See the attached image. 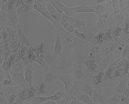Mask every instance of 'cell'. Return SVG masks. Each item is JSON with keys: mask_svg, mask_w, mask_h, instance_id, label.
<instances>
[{"mask_svg": "<svg viewBox=\"0 0 129 104\" xmlns=\"http://www.w3.org/2000/svg\"><path fill=\"white\" fill-rule=\"evenodd\" d=\"M62 42L64 50L72 52L79 49L81 46L87 43L86 41L77 37L74 34L67 32L62 39Z\"/></svg>", "mask_w": 129, "mask_h": 104, "instance_id": "obj_1", "label": "cell"}, {"mask_svg": "<svg viewBox=\"0 0 129 104\" xmlns=\"http://www.w3.org/2000/svg\"><path fill=\"white\" fill-rule=\"evenodd\" d=\"M98 20L96 24L93 27L92 30H102L105 29H111L112 27H115V21L112 18L113 14L111 12H107L104 14H98Z\"/></svg>", "mask_w": 129, "mask_h": 104, "instance_id": "obj_2", "label": "cell"}, {"mask_svg": "<svg viewBox=\"0 0 129 104\" xmlns=\"http://www.w3.org/2000/svg\"><path fill=\"white\" fill-rule=\"evenodd\" d=\"M45 6L50 13L52 19L56 26V28L57 29V30H59L60 31L64 30V28L60 24L63 14L58 12V11L54 8V7L50 2L47 3Z\"/></svg>", "mask_w": 129, "mask_h": 104, "instance_id": "obj_3", "label": "cell"}, {"mask_svg": "<svg viewBox=\"0 0 129 104\" xmlns=\"http://www.w3.org/2000/svg\"><path fill=\"white\" fill-rule=\"evenodd\" d=\"M36 92L35 88L33 86H27L24 88H20L18 98L16 101V104H22L25 100L31 99L35 97V93Z\"/></svg>", "mask_w": 129, "mask_h": 104, "instance_id": "obj_4", "label": "cell"}, {"mask_svg": "<svg viewBox=\"0 0 129 104\" xmlns=\"http://www.w3.org/2000/svg\"><path fill=\"white\" fill-rule=\"evenodd\" d=\"M120 43L117 42L106 43L101 45L100 58L102 59L107 56L114 53V51L120 45Z\"/></svg>", "mask_w": 129, "mask_h": 104, "instance_id": "obj_5", "label": "cell"}, {"mask_svg": "<svg viewBox=\"0 0 129 104\" xmlns=\"http://www.w3.org/2000/svg\"><path fill=\"white\" fill-rule=\"evenodd\" d=\"M50 3L60 14L63 15H66L71 17L78 18L77 16V14L69 10V7H67L60 2L56 0H50Z\"/></svg>", "mask_w": 129, "mask_h": 104, "instance_id": "obj_6", "label": "cell"}, {"mask_svg": "<svg viewBox=\"0 0 129 104\" xmlns=\"http://www.w3.org/2000/svg\"><path fill=\"white\" fill-rule=\"evenodd\" d=\"M67 22L72 24L74 25L75 28L78 30H79L82 27H84L85 28L87 27L86 23L83 20H81L78 18L71 17L66 15H63L60 24Z\"/></svg>", "mask_w": 129, "mask_h": 104, "instance_id": "obj_7", "label": "cell"}, {"mask_svg": "<svg viewBox=\"0 0 129 104\" xmlns=\"http://www.w3.org/2000/svg\"><path fill=\"white\" fill-rule=\"evenodd\" d=\"M73 63L72 59L63 58L61 59L60 63L58 64L55 70L57 73H59L61 75H63L67 72L69 68L73 66Z\"/></svg>", "mask_w": 129, "mask_h": 104, "instance_id": "obj_8", "label": "cell"}, {"mask_svg": "<svg viewBox=\"0 0 129 104\" xmlns=\"http://www.w3.org/2000/svg\"><path fill=\"white\" fill-rule=\"evenodd\" d=\"M33 5H34V9L36 10L39 14H41L43 17H44L45 18H46L47 20L50 21L51 23L53 24L55 27L56 28V26L55 23L52 19L50 13L46 8L45 5L39 3L37 1V0L35 1V3Z\"/></svg>", "mask_w": 129, "mask_h": 104, "instance_id": "obj_9", "label": "cell"}, {"mask_svg": "<svg viewBox=\"0 0 129 104\" xmlns=\"http://www.w3.org/2000/svg\"><path fill=\"white\" fill-rule=\"evenodd\" d=\"M42 55L43 58L49 66L50 72L55 70L58 65V60L57 58V56L55 54H53L48 52L45 54H42Z\"/></svg>", "mask_w": 129, "mask_h": 104, "instance_id": "obj_10", "label": "cell"}, {"mask_svg": "<svg viewBox=\"0 0 129 104\" xmlns=\"http://www.w3.org/2000/svg\"><path fill=\"white\" fill-rule=\"evenodd\" d=\"M69 10L76 14L78 13H92L96 14L95 5H81L72 7H69Z\"/></svg>", "mask_w": 129, "mask_h": 104, "instance_id": "obj_11", "label": "cell"}, {"mask_svg": "<svg viewBox=\"0 0 129 104\" xmlns=\"http://www.w3.org/2000/svg\"><path fill=\"white\" fill-rule=\"evenodd\" d=\"M23 75L27 82L28 86H33V82L35 76L33 64L30 63L23 67Z\"/></svg>", "mask_w": 129, "mask_h": 104, "instance_id": "obj_12", "label": "cell"}, {"mask_svg": "<svg viewBox=\"0 0 129 104\" xmlns=\"http://www.w3.org/2000/svg\"><path fill=\"white\" fill-rule=\"evenodd\" d=\"M16 88L14 86H10L1 91V94L3 95L7 99L9 104L15 103L17 95L16 94Z\"/></svg>", "mask_w": 129, "mask_h": 104, "instance_id": "obj_13", "label": "cell"}, {"mask_svg": "<svg viewBox=\"0 0 129 104\" xmlns=\"http://www.w3.org/2000/svg\"><path fill=\"white\" fill-rule=\"evenodd\" d=\"M9 72L15 86H18L22 88L28 86L23 73H15L11 71H10Z\"/></svg>", "mask_w": 129, "mask_h": 104, "instance_id": "obj_14", "label": "cell"}, {"mask_svg": "<svg viewBox=\"0 0 129 104\" xmlns=\"http://www.w3.org/2000/svg\"><path fill=\"white\" fill-rule=\"evenodd\" d=\"M104 75L105 72L101 71L98 74L92 76V84L94 88H103L107 86L106 82L104 81Z\"/></svg>", "mask_w": 129, "mask_h": 104, "instance_id": "obj_15", "label": "cell"}, {"mask_svg": "<svg viewBox=\"0 0 129 104\" xmlns=\"http://www.w3.org/2000/svg\"><path fill=\"white\" fill-rule=\"evenodd\" d=\"M103 88H94L91 97L94 104H105L106 97L103 95L102 92Z\"/></svg>", "mask_w": 129, "mask_h": 104, "instance_id": "obj_16", "label": "cell"}, {"mask_svg": "<svg viewBox=\"0 0 129 104\" xmlns=\"http://www.w3.org/2000/svg\"><path fill=\"white\" fill-rule=\"evenodd\" d=\"M1 86H15L9 72H6L1 69Z\"/></svg>", "mask_w": 129, "mask_h": 104, "instance_id": "obj_17", "label": "cell"}, {"mask_svg": "<svg viewBox=\"0 0 129 104\" xmlns=\"http://www.w3.org/2000/svg\"><path fill=\"white\" fill-rule=\"evenodd\" d=\"M58 78L64 85L65 92H67L71 89L74 81V78L73 74L60 75L58 76Z\"/></svg>", "mask_w": 129, "mask_h": 104, "instance_id": "obj_18", "label": "cell"}, {"mask_svg": "<svg viewBox=\"0 0 129 104\" xmlns=\"http://www.w3.org/2000/svg\"><path fill=\"white\" fill-rule=\"evenodd\" d=\"M73 75L74 80L83 81L84 80L87 79L88 76L85 72L83 68L78 66L75 64L73 65Z\"/></svg>", "mask_w": 129, "mask_h": 104, "instance_id": "obj_19", "label": "cell"}, {"mask_svg": "<svg viewBox=\"0 0 129 104\" xmlns=\"http://www.w3.org/2000/svg\"><path fill=\"white\" fill-rule=\"evenodd\" d=\"M60 32L61 31L59 30H57L54 48V54L59 57L62 56V53L63 49V45L62 42V39L61 38L60 36Z\"/></svg>", "mask_w": 129, "mask_h": 104, "instance_id": "obj_20", "label": "cell"}, {"mask_svg": "<svg viewBox=\"0 0 129 104\" xmlns=\"http://www.w3.org/2000/svg\"><path fill=\"white\" fill-rule=\"evenodd\" d=\"M100 64L95 59H92L88 57V59L85 61L84 64V66L86 67L89 71L92 73H95L98 71L99 68Z\"/></svg>", "mask_w": 129, "mask_h": 104, "instance_id": "obj_21", "label": "cell"}, {"mask_svg": "<svg viewBox=\"0 0 129 104\" xmlns=\"http://www.w3.org/2000/svg\"><path fill=\"white\" fill-rule=\"evenodd\" d=\"M88 55H87L77 53L73 55L72 58L71 59L73 63V64L83 68L84 63L87 60V59H88Z\"/></svg>", "mask_w": 129, "mask_h": 104, "instance_id": "obj_22", "label": "cell"}, {"mask_svg": "<svg viewBox=\"0 0 129 104\" xmlns=\"http://www.w3.org/2000/svg\"><path fill=\"white\" fill-rule=\"evenodd\" d=\"M34 51L37 55H39L42 54H45L48 52L49 45L45 42L41 43H36L31 48Z\"/></svg>", "mask_w": 129, "mask_h": 104, "instance_id": "obj_23", "label": "cell"}, {"mask_svg": "<svg viewBox=\"0 0 129 104\" xmlns=\"http://www.w3.org/2000/svg\"><path fill=\"white\" fill-rule=\"evenodd\" d=\"M118 63V59H114L106 69V71H105V75L104 78V81L105 82H106V81L112 78V74L117 67Z\"/></svg>", "mask_w": 129, "mask_h": 104, "instance_id": "obj_24", "label": "cell"}, {"mask_svg": "<svg viewBox=\"0 0 129 104\" xmlns=\"http://www.w3.org/2000/svg\"><path fill=\"white\" fill-rule=\"evenodd\" d=\"M78 82V86L81 92L90 95V96L92 95L93 91L94 89V87L91 84L88 82H85L83 81H78L76 80Z\"/></svg>", "mask_w": 129, "mask_h": 104, "instance_id": "obj_25", "label": "cell"}, {"mask_svg": "<svg viewBox=\"0 0 129 104\" xmlns=\"http://www.w3.org/2000/svg\"><path fill=\"white\" fill-rule=\"evenodd\" d=\"M18 37L19 42L20 43H21L22 45L31 48L35 44V43H33L28 39L27 37L25 35L22 28H20L19 29Z\"/></svg>", "mask_w": 129, "mask_h": 104, "instance_id": "obj_26", "label": "cell"}, {"mask_svg": "<svg viewBox=\"0 0 129 104\" xmlns=\"http://www.w3.org/2000/svg\"><path fill=\"white\" fill-rule=\"evenodd\" d=\"M114 53H113L102 59L99 65V68L101 71L105 72L106 71V69L110 65L111 63L114 59Z\"/></svg>", "mask_w": 129, "mask_h": 104, "instance_id": "obj_27", "label": "cell"}, {"mask_svg": "<svg viewBox=\"0 0 129 104\" xmlns=\"http://www.w3.org/2000/svg\"><path fill=\"white\" fill-rule=\"evenodd\" d=\"M34 9V5L31 4L22 3L16 9V12L18 15H25L29 13Z\"/></svg>", "mask_w": 129, "mask_h": 104, "instance_id": "obj_28", "label": "cell"}, {"mask_svg": "<svg viewBox=\"0 0 129 104\" xmlns=\"http://www.w3.org/2000/svg\"><path fill=\"white\" fill-rule=\"evenodd\" d=\"M127 85V79L122 78L120 79L118 85L114 89V93L123 94L126 90Z\"/></svg>", "mask_w": 129, "mask_h": 104, "instance_id": "obj_29", "label": "cell"}, {"mask_svg": "<svg viewBox=\"0 0 129 104\" xmlns=\"http://www.w3.org/2000/svg\"><path fill=\"white\" fill-rule=\"evenodd\" d=\"M76 98L78 100L80 104H94L92 97L83 92H80L76 96Z\"/></svg>", "mask_w": 129, "mask_h": 104, "instance_id": "obj_30", "label": "cell"}, {"mask_svg": "<svg viewBox=\"0 0 129 104\" xmlns=\"http://www.w3.org/2000/svg\"><path fill=\"white\" fill-rule=\"evenodd\" d=\"M66 95V92L64 89H60L52 95L48 96L49 99L55 101L57 104H59V102Z\"/></svg>", "mask_w": 129, "mask_h": 104, "instance_id": "obj_31", "label": "cell"}, {"mask_svg": "<svg viewBox=\"0 0 129 104\" xmlns=\"http://www.w3.org/2000/svg\"><path fill=\"white\" fill-rule=\"evenodd\" d=\"M58 76L55 73H52L51 72H48L44 73L43 79L46 84H50L53 82L56 81L58 78Z\"/></svg>", "mask_w": 129, "mask_h": 104, "instance_id": "obj_32", "label": "cell"}, {"mask_svg": "<svg viewBox=\"0 0 129 104\" xmlns=\"http://www.w3.org/2000/svg\"><path fill=\"white\" fill-rule=\"evenodd\" d=\"M35 63L39 65L41 68L43 69L44 72H50V68L48 64H47L45 59L43 58L42 54L37 55V59L35 61Z\"/></svg>", "mask_w": 129, "mask_h": 104, "instance_id": "obj_33", "label": "cell"}, {"mask_svg": "<svg viewBox=\"0 0 129 104\" xmlns=\"http://www.w3.org/2000/svg\"><path fill=\"white\" fill-rule=\"evenodd\" d=\"M39 84L36 88V92H37V95H42L46 92V83L44 81L42 77H39L38 79Z\"/></svg>", "mask_w": 129, "mask_h": 104, "instance_id": "obj_34", "label": "cell"}, {"mask_svg": "<svg viewBox=\"0 0 129 104\" xmlns=\"http://www.w3.org/2000/svg\"><path fill=\"white\" fill-rule=\"evenodd\" d=\"M123 94L114 93L113 94L106 99V103L107 104H118L122 97Z\"/></svg>", "mask_w": 129, "mask_h": 104, "instance_id": "obj_35", "label": "cell"}, {"mask_svg": "<svg viewBox=\"0 0 129 104\" xmlns=\"http://www.w3.org/2000/svg\"><path fill=\"white\" fill-rule=\"evenodd\" d=\"M67 92L69 93V97L71 96V97H76L78 94L81 92L79 88V87L78 86V84L77 81L74 80V83L72 87L69 91Z\"/></svg>", "mask_w": 129, "mask_h": 104, "instance_id": "obj_36", "label": "cell"}, {"mask_svg": "<svg viewBox=\"0 0 129 104\" xmlns=\"http://www.w3.org/2000/svg\"><path fill=\"white\" fill-rule=\"evenodd\" d=\"M31 103L33 104H44L46 102L50 100L48 96H35L31 99Z\"/></svg>", "mask_w": 129, "mask_h": 104, "instance_id": "obj_37", "label": "cell"}, {"mask_svg": "<svg viewBox=\"0 0 129 104\" xmlns=\"http://www.w3.org/2000/svg\"><path fill=\"white\" fill-rule=\"evenodd\" d=\"M11 71L15 73H23V66L22 62L18 61L13 64Z\"/></svg>", "mask_w": 129, "mask_h": 104, "instance_id": "obj_38", "label": "cell"}, {"mask_svg": "<svg viewBox=\"0 0 129 104\" xmlns=\"http://www.w3.org/2000/svg\"><path fill=\"white\" fill-rule=\"evenodd\" d=\"M61 25L64 28V30L67 31V32L72 33V34L74 33V31L76 28L72 24L69 22H67L61 23Z\"/></svg>", "mask_w": 129, "mask_h": 104, "instance_id": "obj_39", "label": "cell"}, {"mask_svg": "<svg viewBox=\"0 0 129 104\" xmlns=\"http://www.w3.org/2000/svg\"><path fill=\"white\" fill-rule=\"evenodd\" d=\"M26 58L28 61L30 63L33 64V62H35L37 59V55L35 53L34 51L32 48H30L26 55Z\"/></svg>", "mask_w": 129, "mask_h": 104, "instance_id": "obj_40", "label": "cell"}, {"mask_svg": "<svg viewBox=\"0 0 129 104\" xmlns=\"http://www.w3.org/2000/svg\"><path fill=\"white\" fill-rule=\"evenodd\" d=\"M12 65L9 59L5 60L1 64V69L6 72H9L12 69Z\"/></svg>", "mask_w": 129, "mask_h": 104, "instance_id": "obj_41", "label": "cell"}, {"mask_svg": "<svg viewBox=\"0 0 129 104\" xmlns=\"http://www.w3.org/2000/svg\"><path fill=\"white\" fill-rule=\"evenodd\" d=\"M120 5V8L121 9V11H124L127 7L129 3V0H118Z\"/></svg>", "mask_w": 129, "mask_h": 104, "instance_id": "obj_42", "label": "cell"}, {"mask_svg": "<svg viewBox=\"0 0 129 104\" xmlns=\"http://www.w3.org/2000/svg\"><path fill=\"white\" fill-rule=\"evenodd\" d=\"M0 104H9L7 99L3 95L1 94L0 95Z\"/></svg>", "mask_w": 129, "mask_h": 104, "instance_id": "obj_43", "label": "cell"}, {"mask_svg": "<svg viewBox=\"0 0 129 104\" xmlns=\"http://www.w3.org/2000/svg\"><path fill=\"white\" fill-rule=\"evenodd\" d=\"M35 0H22V3L24 4L34 5L35 3Z\"/></svg>", "mask_w": 129, "mask_h": 104, "instance_id": "obj_44", "label": "cell"}, {"mask_svg": "<svg viewBox=\"0 0 129 104\" xmlns=\"http://www.w3.org/2000/svg\"><path fill=\"white\" fill-rule=\"evenodd\" d=\"M44 104H57V102H56L55 101H52V100H48Z\"/></svg>", "mask_w": 129, "mask_h": 104, "instance_id": "obj_45", "label": "cell"}, {"mask_svg": "<svg viewBox=\"0 0 129 104\" xmlns=\"http://www.w3.org/2000/svg\"><path fill=\"white\" fill-rule=\"evenodd\" d=\"M127 78L128 79V80H129V71L128 73H127Z\"/></svg>", "mask_w": 129, "mask_h": 104, "instance_id": "obj_46", "label": "cell"}, {"mask_svg": "<svg viewBox=\"0 0 129 104\" xmlns=\"http://www.w3.org/2000/svg\"><path fill=\"white\" fill-rule=\"evenodd\" d=\"M127 16H128V17L129 18V12H127Z\"/></svg>", "mask_w": 129, "mask_h": 104, "instance_id": "obj_47", "label": "cell"}]
</instances>
